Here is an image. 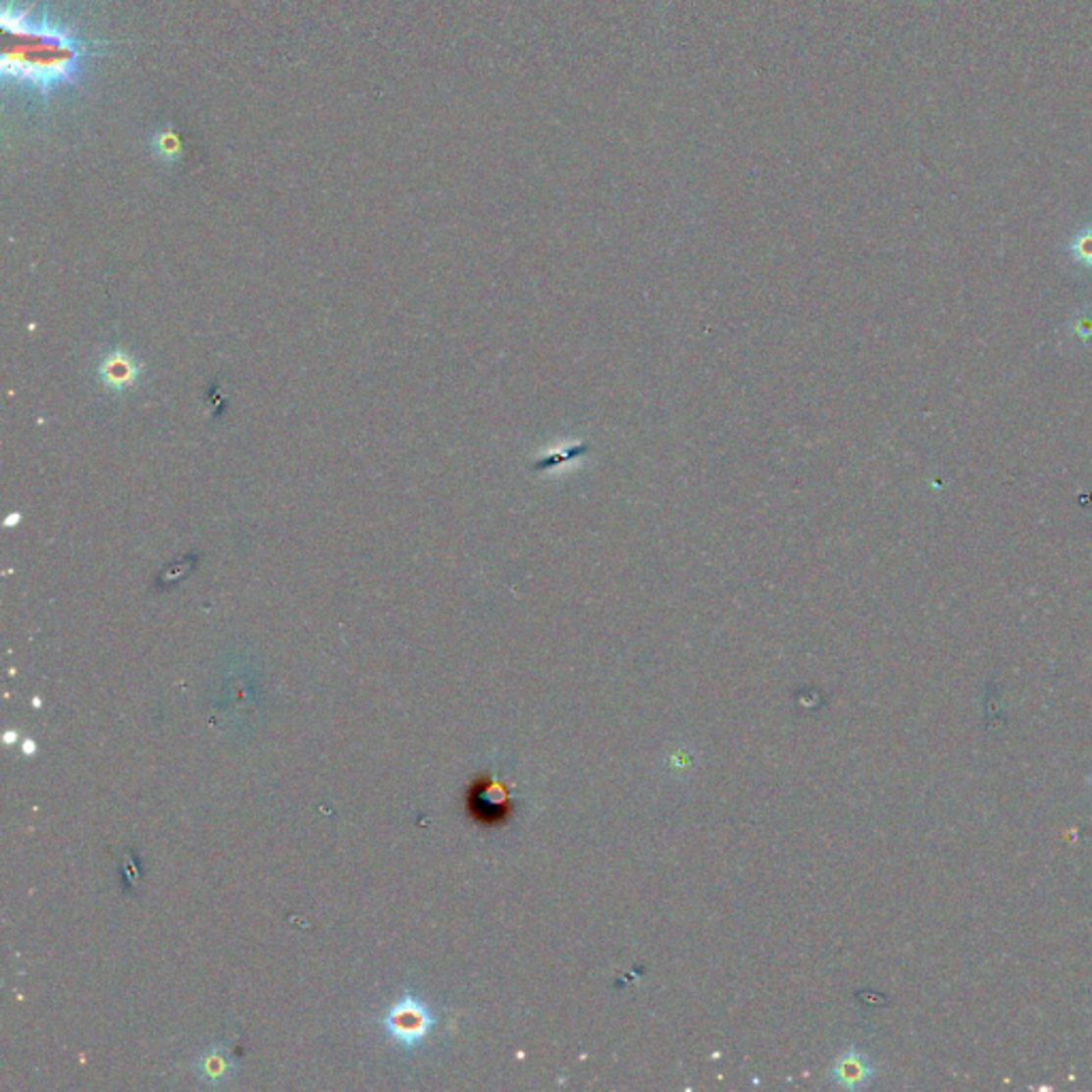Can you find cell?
Segmentation results:
<instances>
[{
    "label": "cell",
    "mask_w": 1092,
    "mask_h": 1092,
    "mask_svg": "<svg viewBox=\"0 0 1092 1092\" xmlns=\"http://www.w3.org/2000/svg\"><path fill=\"white\" fill-rule=\"evenodd\" d=\"M0 22L9 36L0 63L7 83L49 96L79 81L85 45L71 30L56 26L47 16L32 22L26 11L11 5Z\"/></svg>",
    "instance_id": "6da1fadb"
},
{
    "label": "cell",
    "mask_w": 1092,
    "mask_h": 1092,
    "mask_svg": "<svg viewBox=\"0 0 1092 1092\" xmlns=\"http://www.w3.org/2000/svg\"><path fill=\"white\" fill-rule=\"evenodd\" d=\"M436 1026V1015L427 1003L414 992H403L401 999L389 1008L383 1017V1028L392 1044L403 1050L419 1048Z\"/></svg>",
    "instance_id": "7a4b0ae2"
},
{
    "label": "cell",
    "mask_w": 1092,
    "mask_h": 1092,
    "mask_svg": "<svg viewBox=\"0 0 1092 1092\" xmlns=\"http://www.w3.org/2000/svg\"><path fill=\"white\" fill-rule=\"evenodd\" d=\"M194 1069L203 1082L218 1086L225 1084L235 1073V1059L231 1057V1052L225 1046L216 1044L207 1048L201 1059H196Z\"/></svg>",
    "instance_id": "3957f363"
},
{
    "label": "cell",
    "mask_w": 1092,
    "mask_h": 1092,
    "mask_svg": "<svg viewBox=\"0 0 1092 1092\" xmlns=\"http://www.w3.org/2000/svg\"><path fill=\"white\" fill-rule=\"evenodd\" d=\"M137 374H139L137 361H134L130 354H127V352L114 350V352H107L103 357L101 378L109 389L120 390V389H127V387L134 385Z\"/></svg>",
    "instance_id": "277c9868"
},
{
    "label": "cell",
    "mask_w": 1092,
    "mask_h": 1092,
    "mask_svg": "<svg viewBox=\"0 0 1092 1092\" xmlns=\"http://www.w3.org/2000/svg\"><path fill=\"white\" fill-rule=\"evenodd\" d=\"M873 1073L870 1069L868 1061L862 1057V1054H856L850 1052L845 1054V1057L839 1061L837 1069H834V1077H837V1082L848 1086V1088H856V1086H864L866 1079Z\"/></svg>",
    "instance_id": "5b68a950"
},
{
    "label": "cell",
    "mask_w": 1092,
    "mask_h": 1092,
    "mask_svg": "<svg viewBox=\"0 0 1092 1092\" xmlns=\"http://www.w3.org/2000/svg\"><path fill=\"white\" fill-rule=\"evenodd\" d=\"M1065 250L1075 267L1092 272V225H1084L1073 231L1071 237L1066 239Z\"/></svg>",
    "instance_id": "8992f818"
},
{
    "label": "cell",
    "mask_w": 1092,
    "mask_h": 1092,
    "mask_svg": "<svg viewBox=\"0 0 1092 1092\" xmlns=\"http://www.w3.org/2000/svg\"><path fill=\"white\" fill-rule=\"evenodd\" d=\"M182 150H183L182 137L174 129L158 130L152 137V152H154L156 158H161V161H167V163L180 161Z\"/></svg>",
    "instance_id": "52a82bcc"
},
{
    "label": "cell",
    "mask_w": 1092,
    "mask_h": 1092,
    "mask_svg": "<svg viewBox=\"0 0 1092 1092\" xmlns=\"http://www.w3.org/2000/svg\"><path fill=\"white\" fill-rule=\"evenodd\" d=\"M1069 329H1071V334H1073L1075 338H1079V339H1086V341L1092 339V314H1090V312H1088V314L1077 312V314L1071 318Z\"/></svg>",
    "instance_id": "ba28073f"
},
{
    "label": "cell",
    "mask_w": 1092,
    "mask_h": 1092,
    "mask_svg": "<svg viewBox=\"0 0 1092 1092\" xmlns=\"http://www.w3.org/2000/svg\"><path fill=\"white\" fill-rule=\"evenodd\" d=\"M22 754H24V755H28V757L34 755V754H36V743H34L32 739H24V743H22Z\"/></svg>",
    "instance_id": "9c48e42d"
},
{
    "label": "cell",
    "mask_w": 1092,
    "mask_h": 1092,
    "mask_svg": "<svg viewBox=\"0 0 1092 1092\" xmlns=\"http://www.w3.org/2000/svg\"><path fill=\"white\" fill-rule=\"evenodd\" d=\"M3 743H5V745H14V743H18V732H16V730H7V732L3 734Z\"/></svg>",
    "instance_id": "30bf717a"
}]
</instances>
